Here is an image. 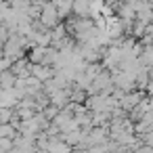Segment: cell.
<instances>
[{
  "mask_svg": "<svg viewBox=\"0 0 153 153\" xmlns=\"http://www.w3.org/2000/svg\"><path fill=\"white\" fill-rule=\"evenodd\" d=\"M46 48H48V46H40V44H36V46H34V48L27 53V59H30L32 63H44Z\"/></svg>",
  "mask_w": 153,
  "mask_h": 153,
  "instance_id": "cell-1",
  "label": "cell"
},
{
  "mask_svg": "<svg viewBox=\"0 0 153 153\" xmlns=\"http://www.w3.org/2000/svg\"><path fill=\"white\" fill-rule=\"evenodd\" d=\"M17 132H19V130H17L11 122H9V124H0V136H11V138H13Z\"/></svg>",
  "mask_w": 153,
  "mask_h": 153,
  "instance_id": "cell-2",
  "label": "cell"
}]
</instances>
